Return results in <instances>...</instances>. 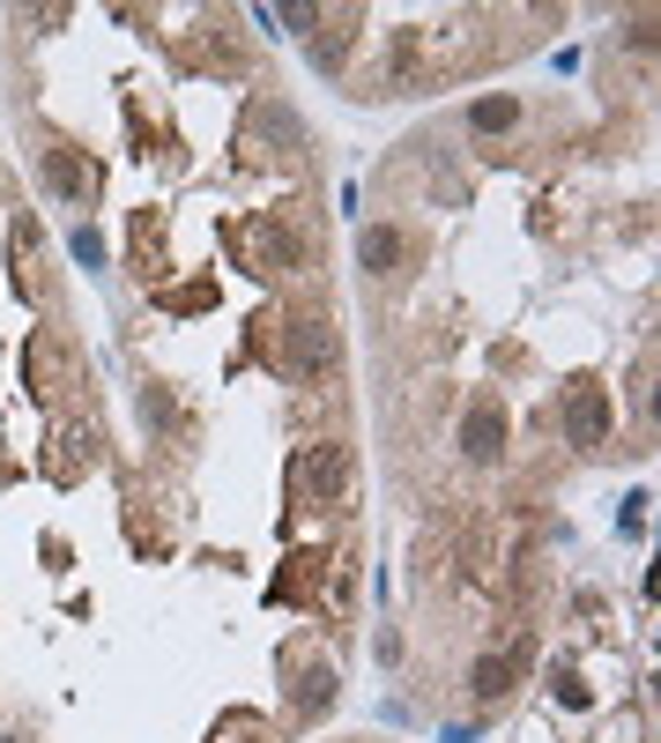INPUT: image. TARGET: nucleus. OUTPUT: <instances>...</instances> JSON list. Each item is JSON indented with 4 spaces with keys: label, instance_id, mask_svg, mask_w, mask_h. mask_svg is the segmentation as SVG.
Segmentation results:
<instances>
[{
    "label": "nucleus",
    "instance_id": "obj_1",
    "mask_svg": "<svg viewBox=\"0 0 661 743\" xmlns=\"http://www.w3.org/2000/svg\"><path fill=\"white\" fill-rule=\"evenodd\" d=\"M558 417H565V439H572V446H602V439H609V424H617V409H609V387H602V379H572Z\"/></svg>",
    "mask_w": 661,
    "mask_h": 743
},
{
    "label": "nucleus",
    "instance_id": "obj_2",
    "mask_svg": "<svg viewBox=\"0 0 661 743\" xmlns=\"http://www.w3.org/2000/svg\"><path fill=\"white\" fill-rule=\"evenodd\" d=\"M283 335H290V372H298V379H327V372H335V357H343L327 320H290Z\"/></svg>",
    "mask_w": 661,
    "mask_h": 743
},
{
    "label": "nucleus",
    "instance_id": "obj_3",
    "mask_svg": "<svg viewBox=\"0 0 661 743\" xmlns=\"http://www.w3.org/2000/svg\"><path fill=\"white\" fill-rule=\"evenodd\" d=\"M461 454H469V462H498L505 454V409L475 402L469 417H461Z\"/></svg>",
    "mask_w": 661,
    "mask_h": 743
},
{
    "label": "nucleus",
    "instance_id": "obj_4",
    "mask_svg": "<svg viewBox=\"0 0 661 743\" xmlns=\"http://www.w3.org/2000/svg\"><path fill=\"white\" fill-rule=\"evenodd\" d=\"M298 476H305V491L313 498H343V484H349V454L327 439V446H313L305 462H298Z\"/></svg>",
    "mask_w": 661,
    "mask_h": 743
},
{
    "label": "nucleus",
    "instance_id": "obj_5",
    "mask_svg": "<svg viewBox=\"0 0 661 743\" xmlns=\"http://www.w3.org/2000/svg\"><path fill=\"white\" fill-rule=\"evenodd\" d=\"M45 179L60 186L67 201H90L97 193V164H82L75 149H45Z\"/></svg>",
    "mask_w": 661,
    "mask_h": 743
},
{
    "label": "nucleus",
    "instance_id": "obj_6",
    "mask_svg": "<svg viewBox=\"0 0 661 743\" xmlns=\"http://www.w3.org/2000/svg\"><path fill=\"white\" fill-rule=\"evenodd\" d=\"M357 260H365V268H372V276H386V268H394V260H402V239H394V231H357Z\"/></svg>",
    "mask_w": 661,
    "mask_h": 743
},
{
    "label": "nucleus",
    "instance_id": "obj_7",
    "mask_svg": "<svg viewBox=\"0 0 661 743\" xmlns=\"http://www.w3.org/2000/svg\"><path fill=\"white\" fill-rule=\"evenodd\" d=\"M513 120H520V104H513V97H475V104H469V126H475V134H505Z\"/></svg>",
    "mask_w": 661,
    "mask_h": 743
},
{
    "label": "nucleus",
    "instance_id": "obj_8",
    "mask_svg": "<svg viewBox=\"0 0 661 743\" xmlns=\"http://www.w3.org/2000/svg\"><path fill=\"white\" fill-rule=\"evenodd\" d=\"M298 707H305V713L335 707V669H327V662H313V669H298Z\"/></svg>",
    "mask_w": 661,
    "mask_h": 743
},
{
    "label": "nucleus",
    "instance_id": "obj_9",
    "mask_svg": "<svg viewBox=\"0 0 661 743\" xmlns=\"http://www.w3.org/2000/svg\"><path fill=\"white\" fill-rule=\"evenodd\" d=\"M505 684H513V662H498V654H483V662L469 669V691H475V699H498Z\"/></svg>",
    "mask_w": 661,
    "mask_h": 743
},
{
    "label": "nucleus",
    "instance_id": "obj_10",
    "mask_svg": "<svg viewBox=\"0 0 661 743\" xmlns=\"http://www.w3.org/2000/svg\"><path fill=\"white\" fill-rule=\"evenodd\" d=\"M142 424H157V432H179V402H171L164 387H142Z\"/></svg>",
    "mask_w": 661,
    "mask_h": 743
},
{
    "label": "nucleus",
    "instance_id": "obj_11",
    "mask_svg": "<svg viewBox=\"0 0 661 743\" xmlns=\"http://www.w3.org/2000/svg\"><path fill=\"white\" fill-rule=\"evenodd\" d=\"M67 253H75V260H82V268H104V239H97L90 223H82V231H75V239H67Z\"/></svg>",
    "mask_w": 661,
    "mask_h": 743
},
{
    "label": "nucleus",
    "instance_id": "obj_12",
    "mask_svg": "<svg viewBox=\"0 0 661 743\" xmlns=\"http://www.w3.org/2000/svg\"><path fill=\"white\" fill-rule=\"evenodd\" d=\"M550 691H558V707H587V684H580V677H565V669L550 677Z\"/></svg>",
    "mask_w": 661,
    "mask_h": 743
},
{
    "label": "nucleus",
    "instance_id": "obj_13",
    "mask_svg": "<svg viewBox=\"0 0 661 743\" xmlns=\"http://www.w3.org/2000/svg\"><path fill=\"white\" fill-rule=\"evenodd\" d=\"M0 743H8V736H0Z\"/></svg>",
    "mask_w": 661,
    "mask_h": 743
}]
</instances>
